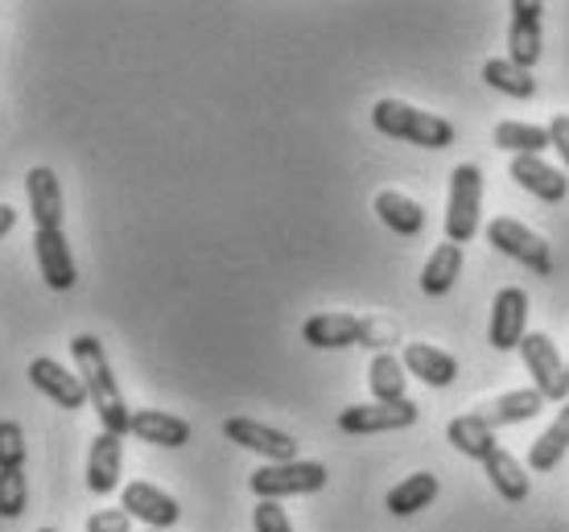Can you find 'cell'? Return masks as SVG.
<instances>
[{"label": "cell", "mask_w": 569, "mask_h": 532, "mask_svg": "<svg viewBox=\"0 0 569 532\" xmlns=\"http://www.w3.org/2000/svg\"><path fill=\"white\" fill-rule=\"evenodd\" d=\"M71 360H74L79 380H83L87 401H91L96 418H100V425L108 433H116V438H124V433H129L132 413H129V404H124L120 384H116L112 363H108V355H103V343L96 339V334H74Z\"/></svg>", "instance_id": "1"}, {"label": "cell", "mask_w": 569, "mask_h": 532, "mask_svg": "<svg viewBox=\"0 0 569 532\" xmlns=\"http://www.w3.org/2000/svg\"><path fill=\"white\" fill-rule=\"evenodd\" d=\"M301 339L318 351H339V347H376V355L388 351L392 343H400V331L392 322H380V318H359V314H342V310H327V314L306 318L301 327Z\"/></svg>", "instance_id": "2"}, {"label": "cell", "mask_w": 569, "mask_h": 532, "mask_svg": "<svg viewBox=\"0 0 569 532\" xmlns=\"http://www.w3.org/2000/svg\"><path fill=\"white\" fill-rule=\"evenodd\" d=\"M371 124H376V132L392 137V141L421 144V149H433V153L455 144V124L446 116L421 112V108L405 100H380L371 108Z\"/></svg>", "instance_id": "3"}, {"label": "cell", "mask_w": 569, "mask_h": 532, "mask_svg": "<svg viewBox=\"0 0 569 532\" xmlns=\"http://www.w3.org/2000/svg\"><path fill=\"white\" fill-rule=\"evenodd\" d=\"M483 223V170L479 165H455L450 173V202H446V240L450 244H470Z\"/></svg>", "instance_id": "4"}, {"label": "cell", "mask_w": 569, "mask_h": 532, "mask_svg": "<svg viewBox=\"0 0 569 532\" xmlns=\"http://www.w3.org/2000/svg\"><path fill=\"white\" fill-rule=\"evenodd\" d=\"M487 244L496 248L499 257H508V260H516V264L532 269L537 277L553 273V252H549V240H545L541 231L528 228V223H520V219H508V215L491 219V223H487Z\"/></svg>", "instance_id": "5"}, {"label": "cell", "mask_w": 569, "mask_h": 532, "mask_svg": "<svg viewBox=\"0 0 569 532\" xmlns=\"http://www.w3.org/2000/svg\"><path fill=\"white\" fill-rule=\"evenodd\" d=\"M327 466L322 462H310V459H298V462H264L260 471H252L248 479V488L257 500H284V495H313V491L327 488Z\"/></svg>", "instance_id": "6"}, {"label": "cell", "mask_w": 569, "mask_h": 532, "mask_svg": "<svg viewBox=\"0 0 569 532\" xmlns=\"http://www.w3.org/2000/svg\"><path fill=\"white\" fill-rule=\"evenodd\" d=\"M520 360H525L528 375H532V389L541 392L549 404H566L569 397V372H566V360L557 355V347L549 334L532 331L525 334V343H520Z\"/></svg>", "instance_id": "7"}, {"label": "cell", "mask_w": 569, "mask_h": 532, "mask_svg": "<svg viewBox=\"0 0 569 532\" xmlns=\"http://www.w3.org/2000/svg\"><path fill=\"white\" fill-rule=\"evenodd\" d=\"M223 438L243 450H252V454H260L264 462H298V438L293 433L260 425L252 418H228L223 421Z\"/></svg>", "instance_id": "8"}, {"label": "cell", "mask_w": 569, "mask_h": 532, "mask_svg": "<svg viewBox=\"0 0 569 532\" xmlns=\"http://www.w3.org/2000/svg\"><path fill=\"white\" fill-rule=\"evenodd\" d=\"M417 409L413 401H400V404H351V409H342L339 413V430L351 433V438H368V433H397V430H409L417 421Z\"/></svg>", "instance_id": "9"}, {"label": "cell", "mask_w": 569, "mask_h": 532, "mask_svg": "<svg viewBox=\"0 0 569 532\" xmlns=\"http://www.w3.org/2000/svg\"><path fill=\"white\" fill-rule=\"evenodd\" d=\"M528 334V293L520 285H508L496 293L491 302V327H487V343L496 351H520Z\"/></svg>", "instance_id": "10"}, {"label": "cell", "mask_w": 569, "mask_h": 532, "mask_svg": "<svg viewBox=\"0 0 569 532\" xmlns=\"http://www.w3.org/2000/svg\"><path fill=\"white\" fill-rule=\"evenodd\" d=\"M29 384L42 392V397H50L58 409H67V413H79L83 404H91L87 401V389H83V380H79V372L62 368V363L50 360V355L29 360Z\"/></svg>", "instance_id": "11"}, {"label": "cell", "mask_w": 569, "mask_h": 532, "mask_svg": "<svg viewBox=\"0 0 569 532\" xmlns=\"http://www.w3.org/2000/svg\"><path fill=\"white\" fill-rule=\"evenodd\" d=\"M120 508H124L132 520H141L144 529H153V532H166V529H173V524L182 520V508H178V500H173L170 491H161L157 483H141V479L124 488V495H120Z\"/></svg>", "instance_id": "12"}, {"label": "cell", "mask_w": 569, "mask_h": 532, "mask_svg": "<svg viewBox=\"0 0 569 532\" xmlns=\"http://www.w3.org/2000/svg\"><path fill=\"white\" fill-rule=\"evenodd\" d=\"M541 0H516L512 4V21H508V58L516 67L532 71L541 62L545 38H541Z\"/></svg>", "instance_id": "13"}, {"label": "cell", "mask_w": 569, "mask_h": 532, "mask_svg": "<svg viewBox=\"0 0 569 532\" xmlns=\"http://www.w3.org/2000/svg\"><path fill=\"white\" fill-rule=\"evenodd\" d=\"M33 257H38V273L54 293H67L79 281V269H74L71 244H67V231H38L33 228Z\"/></svg>", "instance_id": "14"}, {"label": "cell", "mask_w": 569, "mask_h": 532, "mask_svg": "<svg viewBox=\"0 0 569 532\" xmlns=\"http://www.w3.org/2000/svg\"><path fill=\"white\" fill-rule=\"evenodd\" d=\"M26 194H29V215L38 223V231H58L62 228V182L50 165H33L26 173Z\"/></svg>", "instance_id": "15"}, {"label": "cell", "mask_w": 569, "mask_h": 532, "mask_svg": "<svg viewBox=\"0 0 569 532\" xmlns=\"http://www.w3.org/2000/svg\"><path fill=\"white\" fill-rule=\"evenodd\" d=\"M129 433L137 442H149V446L161 450H178L194 438L190 421L178 418V413H166V409H137L129 418Z\"/></svg>", "instance_id": "16"}, {"label": "cell", "mask_w": 569, "mask_h": 532, "mask_svg": "<svg viewBox=\"0 0 569 532\" xmlns=\"http://www.w3.org/2000/svg\"><path fill=\"white\" fill-rule=\"evenodd\" d=\"M120 466H124L120 438L100 430L91 438V450H87V488L96 491V495H112L120 488Z\"/></svg>", "instance_id": "17"}, {"label": "cell", "mask_w": 569, "mask_h": 532, "mask_svg": "<svg viewBox=\"0 0 569 532\" xmlns=\"http://www.w3.org/2000/svg\"><path fill=\"white\" fill-rule=\"evenodd\" d=\"M405 372L417 375L421 384H429V389H450L458 380V360L450 355V351H441V347L433 343H409L405 347Z\"/></svg>", "instance_id": "18"}, {"label": "cell", "mask_w": 569, "mask_h": 532, "mask_svg": "<svg viewBox=\"0 0 569 532\" xmlns=\"http://www.w3.org/2000/svg\"><path fill=\"white\" fill-rule=\"evenodd\" d=\"M508 173L516 178V187L528 190L532 199L541 202H561L569 194V178L561 170H553L549 161L541 158H512Z\"/></svg>", "instance_id": "19"}, {"label": "cell", "mask_w": 569, "mask_h": 532, "mask_svg": "<svg viewBox=\"0 0 569 532\" xmlns=\"http://www.w3.org/2000/svg\"><path fill=\"white\" fill-rule=\"evenodd\" d=\"M376 215L385 223L388 231H397L405 240H413L426 231V211H421V202L409 199L405 190H380L376 194Z\"/></svg>", "instance_id": "20"}, {"label": "cell", "mask_w": 569, "mask_h": 532, "mask_svg": "<svg viewBox=\"0 0 569 532\" xmlns=\"http://www.w3.org/2000/svg\"><path fill=\"white\" fill-rule=\"evenodd\" d=\"M446 438H450V446H455L458 454L479 459V462H487L499 450L496 430L483 421V413H462V418H455L446 425Z\"/></svg>", "instance_id": "21"}, {"label": "cell", "mask_w": 569, "mask_h": 532, "mask_svg": "<svg viewBox=\"0 0 569 532\" xmlns=\"http://www.w3.org/2000/svg\"><path fill=\"white\" fill-rule=\"evenodd\" d=\"M569 454V401L557 409V418H553V425L532 442V450H528V471L532 475H549L553 466H561V459Z\"/></svg>", "instance_id": "22"}, {"label": "cell", "mask_w": 569, "mask_h": 532, "mask_svg": "<svg viewBox=\"0 0 569 532\" xmlns=\"http://www.w3.org/2000/svg\"><path fill=\"white\" fill-rule=\"evenodd\" d=\"M487 479H491V488L499 491V500H508V504H525L528 500V488H532V471H528L525 462L508 454V450H496L491 459L483 462Z\"/></svg>", "instance_id": "23"}, {"label": "cell", "mask_w": 569, "mask_h": 532, "mask_svg": "<svg viewBox=\"0 0 569 532\" xmlns=\"http://www.w3.org/2000/svg\"><path fill=\"white\" fill-rule=\"evenodd\" d=\"M545 397L537 389H516V392H503V397H496L491 401V409H483V421L491 425V430H508V425H525V421H532L537 413L545 409Z\"/></svg>", "instance_id": "24"}, {"label": "cell", "mask_w": 569, "mask_h": 532, "mask_svg": "<svg viewBox=\"0 0 569 532\" xmlns=\"http://www.w3.org/2000/svg\"><path fill=\"white\" fill-rule=\"evenodd\" d=\"M405 384H409L405 360H400V355H392V351H380V355L371 360V368H368V389H371V397H376L380 404H400V401H409Z\"/></svg>", "instance_id": "25"}, {"label": "cell", "mask_w": 569, "mask_h": 532, "mask_svg": "<svg viewBox=\"0 0 569 532\" xmlns=\"http://www.w3.org/2000/svg\"><path fill=\"white\" fill-rule=\"evenodd\" d=\"M438 491H441V483L433 471H417V475L400 479L397 488L388 491V512H392V516H417L421 508H429L438 500Z\"/></svg>", "instance_id": "26"}, {"label": "cell", "mask_w": 569, "mask_h": 532, "mask_svg": "<svg viewBox=\"0 0 569 532\" xmlns=\"http://www.w3.org/2000/svg\"><path fill=\"white\" fill-rule=\"evenodd\" d=\"M491 141L499 149H508L512 158H541L545 149H553L549 129H541V124H520V120H499Z\"/></svg>", "instance_id": "27"}, {"label": "cell", "mask_w": 569, "mask_h": 532, "mask_svg": "<svg viewBox=\"0 0 569 532\" xmlns=\"http://www.w3.org/2000/svg\"><path fill=\"white\" fill-rule=\"evenodd\" d=\"M458 277H462V248L446 240V244L433 248V257L426 260V269H421V289H426L429 298H441V293L455 289Z\"/></svg>", "instance_id": "28"}, {"label": "cell", "mask_w": 569, "mask_h": 532, "mask_svg": "<svg viewBox=\"0 0 569 532\" xmlns=\"http://www.w3.org/2000/svg\"><path fill=\"white\" fill-rule=\"evenodd\" d=\"M483 83L496 87L499 96H512V100H532V96H537V79H532V71L516 67L512 58H487Z\"/></svg>", "instance_id": "29"}, {"label": "cell", "mask_w": 569, "mask_h": 532, "mask_svg": "<svg viewBox=\"0 0 569 532\" xmlns=\"http://www.w3.org/2000/svg\"><path fill=\"white\" fill-rule=\"evenodd\" d=\"M29 504L26 471H0V520H17Z\"/></svg>", "instance_id": "30"}, {"label": "cell", "mask_w": 569, "mask_h": 532, "mask_svg": "<svg viewBox=\"0 0 569 532\" xmlns=\"http://www.w3.org/2000/svg\"><path fill=\"white\" fill-rule=\"evenodd\" d=\"M0 471H26V430L17 421H0Z\"/></svg>", "instance_id": "31"}, {"label": "cell", "mask_w": 569, "mask_h": 532, "mask_svg": "<svg viewBox=\"0 0 569 532\" xmlns=\"http://www.w3.org/2000/svg\"><path fill=\"white\" fill-rule=\"evenodd\" d=\"M252 529H257V532H293V524H289V516H284L281 504L260 500V504L252 508Z\"/></svg>", "instance_id": "32"}, {"label": "cell", "mask_w": 569, "mask_h": 532, "mask_svg": "<svg viewBox=\"0 0 569 532\" xmlns=\"http://www.w3.org/2000/svg\"><path fill=\"white\" fill-rule=\"evenodd\" d=\"M87 532H132V516L124 508H108V512L87 516Z\"/></svg>", "instance_id": "33"}, {"label": "cell", "mask_w": 569, "mask_h": 532, "mask_svg": "<svg viewBox=\"0 0 569 532\" xmlns=\"http://www.w3.org/2000/svg\"><path fill=\"white\" fill-rule=\"evenodd\" d=\"M549 141H553V149L561 153V161H566V170H569V116L566 112H557L553 120H549Z\"/></svg>", "instance_id": "34"}, {"label": "cell", "mask_w": 569, "mask_h": 532, "mask_svg": "<svg viewBox=\"0 0 569 532\" xmlns=\"http://www.w3.org/2000/svg\"><path fill=\"white\" fill-rule=\"evenodd\" d=\"M13 228H17V211L9 207V202H0V240H4Z\"/></svg>", "instance_id": "35"}, {"label": "cell", "mask_w": 569, "mask_h": 532, "mask_svg": "<svg viewBox=\"0 0 569 532\" xmlns=\"http://www.w3.org/2000/svg\"><path fill=\"white\" fill-rule=\"evenodd\" d=\"M38 532H58V529H38Z\"/></svg>", "instance_id": "36"}, {"label": "cell", "mask_w": 569, "mask_h": 532, "mask_svg": "<svg viewBox=\"0 0 569 532\" xmlns=\"http://www.w3.org/2000/svg\"><path fill=\"white\" fill-rule=\"evenodd\" d=\"M144 532H153V529H144Z\"/></svg>", "instance_id": "37"}, {"label": "cell", "mask_w": 569, "mask_h": 532, "mask_svg": "<svg viewBox=\"0 0 569 532\" xmlns=\"http://www.w3.org/2000/svg\"><path fill=\"white\" fill-rule=\"evenodd\" d=\"M566 372H569V363H566Z\"/></svg>", "instance_id": "38"}]
</instances>
